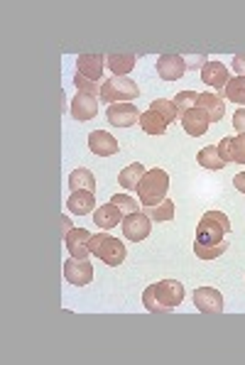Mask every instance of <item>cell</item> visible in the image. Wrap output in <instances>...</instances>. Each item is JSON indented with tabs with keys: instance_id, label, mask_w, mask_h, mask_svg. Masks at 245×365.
I'll return each instance as SVG.
<instances>
[{
	"instance_id": "6da1fadb",
	"label": "cell",
	"mask_w": 245,
	"mask_h": 365,
	"mask_svg": "<svg viewBox=\"0 0 245 365\" xmlns=\"http://www.w3.org/2000/svg\"><path fill=\"white\" fill-rule=\"evenodd\" d=\"M184 302V285L177 280H162L142 292V304L152 314H167Z\"/></svg>"
},
{
	"instance_id": "7a4b0ae2",
	"label": "cell",
	"mask_w": 245,
	"mask_h": 365,
	"mask_svg": "<svg viewBox=\"0 0 245 365\" xmlns=\"http://www.w3.org/2000/svg\"><path fill=\"white\" fill-rule=\"evenodd\" d=\"M230 233V221L223 211H206L196 226V246H219Z\"/></svg>"
},
{
	"instance_id": "3957f363",
	"label": "cell",
	"mask_w": 245,
	"mask_h": 365,
	"mask_svg": "<svg viewBox=\"0 0 245 365\" xmlns=\"http://www.w3.org/2000/svg\"><path fill=\"white\" fill-rule=\"evenodd\" d=\"M167 189H169V177L164 169L155 167L147 169L145 177H142L140 187H137V196H140L142 206H157L160 201L167 198Z\"/></svg>"
},
{
	"instance_id": "277c9868",
	"label": "cell",
	"mask_w": 245,
	"mask_h": 365,
	"mask_svg": "<svg viewBox=\"0 0 245 365\" xmlns=\"http://www.w3.org/2000/svg\"><path fill=\"white\" fill-rule=\"evenodd\" d=\"M140 96V89L133 78L128 76H113L105 84H101V101L108 105L113 103H130Z\"/></svg>"
},
{
	"instance_id": "5b68a950",
	"label": "cell",
	"mask_w": 245,
	"mask_h": 365,
	"mask_svg": "<svg viewBox=\"0 0 245 365\" xmlns=\"http://www.w3.org/2000/svg\"><path fill=\"white\" fill-rule=\"evenodd\" d=\"M89 251L91 255H96L101 262H105V265L110 267H118L120 262L126 260V246H123L118 238H110V235L105 233H99L91 238Z\"/></svg>"
},
{
	"instance_id": "8992f818",
	"label": "cell",
	"mask_w": 245,
	"mask_h": 365,
	"mask_svg": "<svg viewBox=\"0 0 245 365\" xmlns=\"http://www.w3.org/2000/svg\"><path fill=\"white\" fill-rule=\"evenodd\" d=\"M120 226H123V235H126L130 243H140V240H145L147 235H150V230H152V221L147 219L142 211L126 216Z\"/></svg>"
},
{
	"instance_id": "52a82bcc",
	"label": "cell",
	"mask_w": 245,
	"mask_h": 365,
	"mask_svg": "<svg viewBox=\"0 0 245 365\" xmlns=\"http://www.w3.org/2000/svg\"><path fill=\"white\" fill-rule=\"evenodd\" d=\"M64 277H67V282L74 285V287H84V285H89V282L94 280V267H91L89 260H76V257H71V260L64 262Z\"/></svg>"
},
{
	"instance_id": "ba28073f",
	"label": "cell",
	"mask_w": 245,
	"mask_h": 365,
	"mask_svg": "<svg viewBox=\"0 0 245 365\" xmlns=\"http://www.w3.org/2000/svg\"><path fill=\"white\" fill-rule=\"evenodd\" d=\"M94 235H89V230L84 228H71L67 235H64V246H67L69 255L76 257V260H86L91 255L89 251V243Z\"/></svg>"
},
{
	"instance_id": "9c48e42d",
	"label": "cell",
	"mask_w": 245,
	"mask_h": 365,
	"mask_svg": "<svg viewBox=\"0 0 245 365\" xmlns=\"http://www.w3.org/2000/svg\"><path fill=\"white\" fill-rule=\"evenodd\" d=\"M194 304L201 314H221L223 312V294L214 287L194 289Z\"/></svg>"
},
{
	"instance_id": "30bf717a",
	"label": "cell",
	"mask_w": 245,
	"mask_h": 365,
	"mask_svg": "<svg viewBox=\"0 0 245 365\" xmlns=\"http://www.w3.org/2000/svg\"><path fill=\"white\" fill-rule=\"evenodd\" d=\"M108 123L115 128H130L135 123H140V110L133 103H113L108 105Z\"/></svg>"
},
{
	"instance_id": "8fae6325",
	"label": "cell",
	"mask_w": 245,
	"mask_h": 365,
	"mask_svg": "<svg viewBox=\"0 0 245 365\" xmlns=\"http://www.w3.org/2000/svg\"><path fill=\"white\" fill-rule=\"evenodd\" d=\"M187 71V62H184L182 54H162L157 59V74H160L162 81H177Z\"/></svg>"
},
{
	"instance_id": "7c38bea8",
	"label": "cell",
	"mask_w": 245,
	"mask_h": 365,
	"mask_svg": "<svg viewBox=\"0 0 245 365\" xmlns=\"http://www.w3.org/2000/svg\"><path fill=\"white\" fill-rule=\"evenodd\" d=\"M182 128L187 130V135H192V137L203 135V133L211 128L209 113H206V110H201L198 105H196V108H192V110H187V113L182 115Z\"/></svg>"
},
{
	"instance_id": "4fadbf2b",
	"label": "cell",
	"mask_w": 245,
	"mask_h": 365,
	"mask_svg": "<svg viewBox=\"0 0 245 365\" xmlns=\"http://www.w3.org/2000/svg\"><path fill=\"white\" fill-rule=\"evenodd\" d=\"M69 110H71L74 120H91V118H96V113H99V99H96V96L81 94V91H78V94L71 99Z\"/></svg>"
},
{
	"instance_id": "5bb4252c",
	"label": "cell",
	"mask_w": 245,
	"mask_h": 365,
	"mask_svg": "<svg viewBox=\"0 0 245 365\" xmlns=\"http://www.w3.org/2000/svg\"><path fill=\"white\" fill-rule=\"evenodd\" d=\"M201 78L206 86H214L216 91H223L230 81V71L228 67H223L221 62H206V67L201 69Z\"/></svg>"
},
{
	"instance_id": "9a60e30c",
	"label": "cell",
	"mask_w": 245,
	"mask_h": 365,
	"mask_svg": "<svg viewBox=\"0 0 245 365\" xmlns=\"http://www.w3.org/2000/svg\"><path fill=\"white\" fill-rule=\"evenodd\" d=\"M103 64H105V57H101V54H81V57L76 59V74H81V76L91 78V81L99 84L101 76H103Z\"/></svg>"
},
{
	"instance_id": "2e32d148",
	"label": "cell",
	"mask_w": 245,
	"mask_h": 365,
	"mask_svg": "<svg viewBox=\"0 0 245 365\" xmlns=\"http://www.w3.org/2000/svg\"><path fill=\"white\" fill-rule=\"evenodd\" d=\"M89 150L99 157H108V155H115L120 150L118 140L113 135H108L105 130H94L89 135Z\"/></svg>"
},
{
	"instance_id": "e0dca14e",
	"label": "cell",
	"mask_w": 245,
	"mask_h": 365,
	"mask_svg": "<svg viewBox=\"0 0 245 365\" xmlns=\"http://www.w3.org/2000/svg\"><path fill=\"white\" fill-rule=\"evenodd\" d=\"M69 211L76 216H86L91 214V211L96 209V198H94V192H86V189H81V192H71L69 194Z\"/></svg>"
},
{
	"instance_id": "ac0fdd59",
	"label": "cell",
	"mask_w": 245,
	"mask_h": 365,
	"mask_svg": "<svg viewBox=\"0 0 245 365\" xmlns=\"http://www.w3.org/2000/svg\"><path fill=\"white\" fill-rule=\"evenodd\" d=\"M196 105L201 110H206V113H209L211 123H219V120L226 115V101L221 99L219 94H198Z\"/></svg>"
},
{
	"instance_id": "d6986e66",
	"label": "cell",
	"mask_w": 245,
	"mask_h": 365,
	"mask_svg": "<svg viewBox=\"0 0 245 365\" xmlns=\"http://www.w3.org/2000/svg\"><path fill=\"white\" fill-rule=\"evenodd\" d=\"M145 172H147L145 164H140V162H135V164H128V167L118 174V184L123 189H128V192H137V187H140Z\"/></svg>"
},
{
	"instance_id": "ffe728a7",
	"label": "cell",
	"mask_w": 245,
	"mask_h": 365,
	"mask_svg": "<svg viewBox=\"0 0 245 365\" xmlns=\"http://www.w3.org/2000/svg\"><path fill=\"white\" fill-rule=\"evenodd\" d=\"M167 126H169L167 120L152 108H147L145 113L140 115V128L147 135H164V133H167Z\"/></svg>"
},
{
	"instance_id": "44dd1931",
	"label": "cell",
	"mask_w": 245,
	"mask_h": 365,
	"mask_svg": "<svg viewBox=\"0 0 245 365\" xmlns=\"http://www.w3.org/2000/svg\"><path fill=\"white\" fill-rule=\"evenodd\" d=\"M94 223H99L101 228H115V226L123 223V214L115 204H103L94 211Z\"/></svg>"
},
{
	"instance_id": "7402d4cb",
	"label": "cell",
	"mask_w": 245,
	"mask_h": 365,
	"mask_svg": "<svg viewBox=\"0 0 245 365\" xmlns=\"http://www.w3.org/2000/svg\"><path fill=\"white\" fill-rule=\"evenodd\" d=\"M135 54H108L105 64L113 71V76H128L135 69Z\"/></svg>"
},
{
	"instance_id": "603a6c76",
	"label": "cell",
	"mask_w": 245,
	"mask_h": 365,
	"mask_svg": "<svg viewBox=\"0 0 245 365\" xmlns=\"http://www.w3.org/2000/svg\"><path fill=\"white\" fill-rule=\"evenodd\" d=\"M142 214L150 221H157V223H167V221L174 219V201L172 198H164L157 206H142Z\"/></svg>"
},
{
	"instance_id": "cb8c5ba5",
	"label": "cell",
	"mask_w": 245,
	"mask_h": 365,
	"mask_svg": "<svg viewBox=\"0 0 245 365\" xmlns=\"http://www.w3.org/2000/svg\"><path fill=\"white\" fill-rule=\"evenodd\" d=\"M69 189H71V192H81V189H86V192H94V189H96V177L89 172V169H84V167L74 169V172L69 174Z\"/></svg>"
},
{
	"instance_id": "d4e9b609",
	"label": "cell",
	"mask_w": 245,
	"mask_h": 365,
	"mask_svg": "<svg viewBox=\"0 0 245 365\" xmlns=\"http://www.w3.org/2000/svg\"><path fill=\"white\" fill-rule=\"evenodd\" d=\"M221 99H228L230 103H238V105H245V78L243 76H235L228 81V86H226L223 91H221Z\"/></svg>"
},
{
	"instance_id": "484cf974",
	"label": "cell",
	"mask_w": 245,
	"mask_h": 365,
	"mask_svg": "<svg viewBox=\"0 0 245 365\" xmlns=\"http://www.w3.org/2000/svg\"><path fill=\"white\" fill-rule=\"evenodd\" d=\"M196 162L203 169H223L226 167V162L221 160V155H219V147H203L196 155Z\"/></svg>"
},
{
	"instance_id": "4316f807",
	"label": "cell",
	"mask_w": 245,
	"mask_h": 365,
	"mask_svg": "<svg viewBox=\"0 0 245 365\" xmlns=\"http://www.w3.org/2000/svg\"><path fill=\"white\" fill-rule=\"evenodd\" d=\"M110 204L118 206V211L123 216H130V214H137V211H142V204H137V201L130 196V194H115V196H110Z\"/></svg>"
},
{
	"instance_id": "83f0119b",
	"label": "cell",
	"mask_w": 245,
	"mask_h": 365,
	"mask_svg": "<svg viewBox=\"0 0 245 365\" xmlns=\"http://www.w3.org/2000/svg\"><path fill=\"white\" fill-rule=\"evenodd\" d=\"M228 251V243H219V246H196V243H194V255L198 257V260H219L221 255H223V253Z\"/></svg>"
},
{
	"instance_id": "f1b7e54d",
	"label": "cell",
	"mask_w": 245,
	"mask_h": 365,
	"mask_svg": "<svg viewBox=\"0 0 245 365\" xmlns=\"http://www.w3.org/2000/svg\"><path fill=\"white\" fill-rule=\"evenodd\" d=\"M152 110H157V113L162 115V118L167 120V123H174V120L179 118V113H177V105H174V101H167V99H157V101H152V105H150Z\"/></svg>"
},
{
	"instance_id": "f546056e",
	"label": "cell",
	"mask_w": 245,
	"mask_h": 365,
	"mask_svg": "<svg viewBox=\"0 0 245 365\" xmlns=\"http://www.w3.org/2000/svg\"><path fill=\"white\" fill-rule=\"evenodd\" d=\"M196 101H198V94H194V91H182V94L174 96V105H177L179 118H182L187 110L196 108Z\"/></svg>"
},
{
	"instance_id": "4dcf8cb0",
	"label": "cell",
	"mask_w": 245,
	"mask_h": 365,
	"mask_svg": "<svg viewBox=\"0 0 245 365\" xmlns=\"http://www.w3.org/2000/svg\"><path fill=\"white\" fill-rule=\"evenodd\" d=\"M74 86H76L81 94H89V96H96V99H101V86L96 84V81H91V78L81 76V74H76V76H74Z\"/></svg>"
},
{
	"instance_id": "1f68e13d",
	"label": "cell",
	"mask_w": 245,
	"mask_h": 365,
	"mask_svg": "<svg viewBox=\"0 0 245 365\" xmlns=\"http://www.w3.org/2000/svg\"><path fill=\"white\" fill-rule=\"evenodd\" d=\"M233 162H238V164H245V135H238L233 137Z\"/></svg>"
},
{
	"instance_id": "d6a6232c",
	"label": "cell",
	"mask_w": 245,
	"mask_h": 365,
	"mask_svg": "<svg viewBox=\"0 0 245 365\" xmlns=\"http://www.w3.org/2000/svg\"><path fill=\"white\" fill-rule=\"evenodd\" d=\"M230 145H233V137H223V140L216 145V147H219L221 160H223L226 164H228V162H233V147H230Z\"/></svg>"
},
{
	"instance_id": "836d02e7",
	"label": "cell",
	"mask_w": 245,
	"mask_h": 365,
	"mask_svg": "<svg viewBox=\"0 0 245 365\" xmlns=\"http://www.w3.org/2000/svg\"><path fill=\"white\" fill-rule=\"evenodd\" d=\"M233 128L238 130V135H245V108H238L233 113Z\"/></svg>"
},
{
	"instance_id": "e575fe53",
	"label": "cell",
	"mask_w": 245,
	"mask_h": 365,
	"mask_svg": "<svg viewBox=\"0 0 245 365\" xmlns=\"http://www.w3.org/2000/svg\"><path fill=\"white\" fill-rule=\"evenodd\" d=\"M184 62H187V69H203L206 67V57H201V54H192V57H187Z\"/></svg>"
},
{
	"instance_id": "d590c367",
	"label": "cell",
	"mask_w": 245,
	"mask_h": 365,
	"mask_svg": "<svg viewBox=\"0 0 245 365\" xmlns=\"http://www.w3.org/2000/svg\"><path fill=\"white\" fill-rule=\"evenodd\" d=\"M233 71H235V76H243L245 78V54H235L233 57Z\"/></svg>"
},
{
	"instance_id": "8d00e7d4",
	"label": "cell",
	"mask_w": 245,
	"mask_h": 365,
	"mask_svg": "<svg viewBox=\"0 0 245 365\" xmlns=\"http://www.w3.org/2000/svg\"><path fill=\"white\" fill-rule=\"evenodd\" d=\"M233 184H235V189H238V192H240V194H245V172L235 174Z\"/></svg>"
},
{
	"instance_id": "74e56055",
	"label": "cell",
	"mask_w": 245,
	"mask_h": 365,
	"mask_svg": "<svg viewBox=\"0 0 245 365\" xmlns=\"http://www.w3.org/2000/svg\"><path fill=\"white\" fill-rule=\"evenodd\" d=\"M69 230H71V221H69V216H62V233L67 235Z\"/></svg>"
}]
</instances>
